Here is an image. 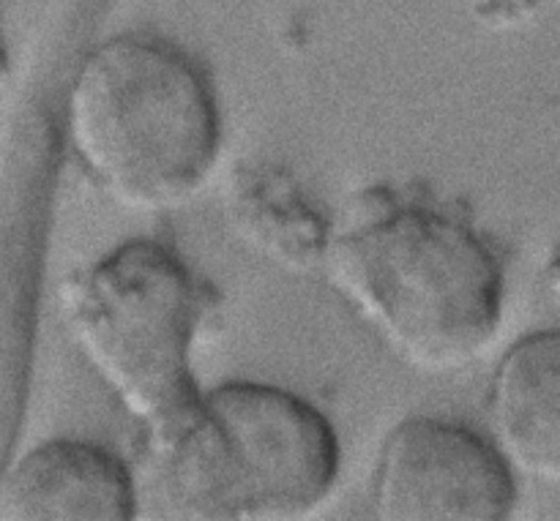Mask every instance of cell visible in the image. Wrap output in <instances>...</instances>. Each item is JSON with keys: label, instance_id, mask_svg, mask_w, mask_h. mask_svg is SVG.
<instances>
[{"label": "cell", "instance_id": "1", "mask_svg": "<svg viewBox=\"0 0 560 521\" xmlns=\"http://www.w3.org/2000/svg\"><path fill=\"white\" fill-rule=\"evenodd\" d=\"M334 287L421 371H454L498 336L506 279L495 249L448 208L372 202L326 251Z\"/></svg>", "mask_w": 560, "mask_h": 521}, {"label": "cell", "instance_id": "2", "mask_svg": "<svg viewBox=\"0 0 560 521\" xmlns=\"http://www.w3.org/2000/svg\"><path fill=\"white\" fill-rule=\"evenodd\" d=\"M66 134L85 173L131 211H170L213 175L222 115L211 76L148 33L96 44L66 96Z\"/></svg>", "mask_w": 560, "mask_h": 521}, {"label": "cell", "instance_id": "3", "mask_svg": "<svg viewBox=\"0 0 560 521\" xmlns=\"http://www.w3.org/2000/svg\"><path fill=\"white\" fill-rule=\"evenodd\" d=\"M151 437L164 502L200 521L304 517L328 500L342 457L320 410L262 382L200 393Z\"/></svg>", "mask_w": 560, "mask_h": 521}, {"label": "cell", "instance_id": "4", "mask_svg": "<svg viewBox=\"0 0 560 521\" xmlns=\"http://www.w3.org/2000/svg\"><path fill=\"white\" fill-rule=\"evenodd\" d=\"M60 300L88 364L151 435L200 396L191 353L206 289L162 240H124L71 273Z\"/></svg>", "mask_w": 560, "mask_h": 521}, {"label": "cell", "instance_id": "5", "mask_svg": "<svg viewBox=\"0 0 560 521\" xmlns=\"http://www.w3.org/2000/svg\"><path fill=\"white\" fill-rule=\"evenodd\" d=\"M517 506V470L495 440L446 418L416 415L388 431L372 473L386 521H503Z\"/></svg>", "mask_w": 560, "mask_h": 521}, {"label": "cell", "instance_id": "6", "mask_svg": "<svg viewBox=\"0 0 560 521\" xmlns=\"http://www.w3.org/2000/svg\"><path fill=\"white\" fill-rule=\"evenodd\" d=\"M135 508L126 464L85 440L31 448L0 486V519L9 521H129Z\"/></svg>", "mask_w": 560, "mask_h": 521}, {"label": "cell", "instance_id": "7", "mask_svg": "<svg viewBox=\"0 0 560 521\" xmlns=\"http://www.w3.org/2000/svg\"><path fill=\"white\" fill-rule=\"evenodd\" d=\"M492 440L528 478L560 484V331L517 339L490 386Z\"/></svg>", "mask_w": 560, "mask_h": 521}, {"label": "cell", "instance_id": "8", "mask_svg": "<svg viewBox=\"0 0 560 521\" xmlns=\"http://www.w3.org/2000/svg\"><path fill=\"white\" fill-rule=\"evenodd\" d=\"M230 213L241 238L284 268L315 265L331 244L315 208L277 169L235 175Z\"/></svg>", "mask_w": 560, "mask_h": 521}, {"label": "cell", "instance_id": "9", "mask_svg": "<svg viewBox=\"0 0 560 521\" xmlns=\"http://www.w3.org/2000/svg\"><path fill=\"white\" fill-rule=\"evenodd\" d=\"M545 284H547V293H550L552 304L560 309V244L552 249L550 260L545 265Z\"/></svg>", "mask_w": 560, "mask_h": 521}, {"label": "cell", "instance_id": "10", "mask_svg": "<svg viewBox=\"0 0 560 521\" xmlns=\"http://www.w3.org/2000/svg\"><path fill=\"white\" fill-rule=\"evenodd\" d=\"M3 63H5V60H3V44H0V74H3Z\"/></svg>", "mask_w": 560, "mask_h": 521}]
</instances>
